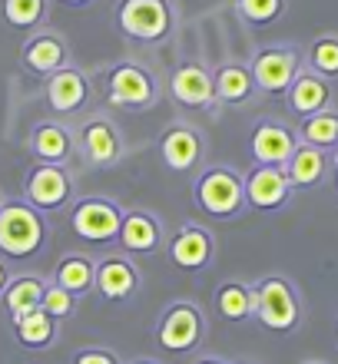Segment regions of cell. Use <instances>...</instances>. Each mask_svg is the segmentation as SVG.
Listing matches in <instances>:
<instances>
[{
	"mask_svg": "<svg viewBox=\"0 0 338 364\" xmlns=\"http://www.w3.org/2000/svg\"><path fill=\"white\" fill-rule=\"evenodd\" d=\"M213 305L216 315L229 325L255 321V288H252V282H242V278H226L223 285L216 288Z\"/></svg>",
	"mask_w": 338,
	"mask_h": 364,
	"instance_id": "cell-24",
	"label": "cell"
},
{
	"mask_svg": "<svg viewBox=\"0 0 338 364\" xmlns=\"http://www.w3.org/2000/svg\"><path fill=\"white\" fill-rule=\"evenodd\" d=\"M77 305H80L77 295H70L67 288L53 285V282L47 278V291H43V301H40V308H43L50 318H57V321H67V318L77 315Z\"/></svg>",
	"mask_w": 338,
	"mask_h": 364,
	"instance_id": "cell-32",
	"label": "cell"
},
{
	"mask_svg": "<svg viewBox=\"0 0 338 364\" xmlns=\"http://www.w3.org/2000/svg\"><path fill=\"white\" fill-rule=\"evenodd\" d=\"M213 83H216V100L223 106H245L252 96H259L252 67L245 60H223L213 70Z\"/></svg>",
	"mask_w": 338,
	"mask_h": 364,
	"instance_id": "cell-23",
	"label": "cell"
},
{
	"mask_svg": "<svg viewBox=\"0 0 338 364\" xmlns=\"http://www.w3.org/2000/svg\"><path fill=\"white\" fill-rule=\"evenodd\" d=\"M166 96L183 109H213L219 106L216 100V83L213 70L206 67L203 60H183L169 70L166 77Z\"/></svg>",
	"mask_w": 338,
	"mask_h": 364,
	"instance_id": "cell-13",
	"label": "cell"
},
{
	"mask_svg": "<svg viewBox=\"0 0 338 364\" xmlns=\"http://www.w3.org/2000/svg\"><path fill=\"white\" fill-rule=\"evenodd\" d=\"M332 103H335L332 80L319 77V73H315V70H309V67H302L299 77L292 80V87L285 90V106H289L299 119L322 113V109H329Z\"/></svg>",
	"mask_w": 338,
	"mask_h": 364,
	"instance_id": "cell-21",
	"label": "cell"
},
{
	"mask_svg": "<svg viewBox=\"0 0 338 364\" xmlns=\"http://www.w3.org/2000/svg\"><path fill=\"white\" fill-rule=\"evenodd\" d=\"M242 179H245V205L252 212H282L295 196L282 166H252Z\"/></svg>",
	"mask_w": 338,
	"mask_h": 364,
	"instance_id": "cell-20",
	"label": "cell"
},
{
	"mask_svg": "<svg viewBox=\"0 0 338 364\" xmlns=\"http://www.w3.org/2000/svg\"><path fill=\"white\" fill-rule=\"evenodd\" d=\"M335 189H338V176H335Z\"/></svg>",
	"mask_w": 338,
	"mask_h": 364,
	"instance_id": "cell-42",
	"label": "cell"
},
{
	"mask_svg": "<svg viewBox=\"0 0 338 364\" xmlns=\"http://www.w3.org/2000/svg\"><path fill=\"white\" fill-rule=\"evenodd\" d=\"M10 278H14V272H10V265L4 262V255H0V295H4V288L10 285Z\"/></svg>",
	"mask_w": 338,
	"mask_h": 364,
	"instance_id": "cell-34",
	"label": "cell"
},
{
	"mask_svg": "<svg viewBox=\"0 0 338 364\" xmlns=\"http://www.w3.org/2000/svg\"><path fill=\"white\" fill-rule=\"evenodd\" d=\"M10 331L17 338L20 348L27 351H47V348L57 345L60 338V321L50 318L43 308H33L27 315H14L10 318Z\"/></svg>",
	"mask_w": 338,
	"mask_h": 364,
	"instance_id": "cell-25",
	"label": "cell"
},
{
	"mask_svg": "<svg viewBox=\"0 0 338 364\" xmlns=\"http://www.w3.org/2000/svg\"><path fill=\"white\" fill-rule=\"evenodd\" d=\"M249 67L252 77H255V90L262 96H285L292 80L299 77V70L305 67V50L299 43H289V40L265 43V47L255 50Z\"/></svg>",
	"mask_w": 338,
	"mask_h": 364,
	"instance_id": "cell-7",
	"label": "cell"
},
{
	"mask_svg": "<svg viewBox=\"0 0 338 364\" xmlns=\"http://www.w3.org/2000/svg\"><path fill=\"white\" fill-rule=\"evenodd\" d=\"M295 133H299V143L319 146V149L332 153L338 146V109L329 106V109H322V113H315V116H305V119L295 126Z\"/></svg>",
	"mask_w": 338,
	"mask_h": 364,
	"instance_id": "cell-29",
	"label": "cell"
},
{
	"mask_svg": "<svg viewBox=\"0 0 338 364\" xmlns=\"http://www.w3.org/2000/svg\"><path fill=\"white\" fill-rule=\"evenodd\" d=\"M332 335H335V345H338V315H335V321H332Z\"/></svg>",
	"mask_w": 338,
	"mask_h": 364,
	"instance_id": "cell-40",
	"label": "cell"
},
{
	"mask_svg": "<svg viewBox=\"0 0 338 364\" xmlns=\"http://www.w3.org/2000/svg\"><path fill=\"white\" fill-rule=\"evenodd\" d=\"M196 364H229L226 358H219V355H206V358H199Z\"/></svg>",
	"mask_w": 338,
	"mask_h": 364,
	"instance_id": "cell-36",
	"label": "cell"
},
{
	"mask_svg": "<svg viewBox=\"0 0 338 364\" xmlns=\"http://www.w3.org/2000/svg\"><path fill=\"white\" fill-rule=\"evenodd\" d=\"M282 169H285V176H289V182H292V189L295 192L319 189L332 173V153H325V149H319V146L299 143L295 146V153L289 156V163L282 166Z\"/></svg>",
	"mask_w": 338,
	"mask_h": 364,
	"instance_id": "cell-22",
	"label": "cell"
},
{
	"mask_svg": "<svg viewBox=\"0 0 338 364\" xmlns=\"http://www.w3.org/2000/svg\"><path fill=\"white\" fill-rule=\"evenodd\" d=\"M163 252H166V259L173 262V269L199 275L216 259V235H213V229H206L203 222H183L166 239Z\"/></svg>",
	"mask_w": 338,
	"mask_h": 364,
	"instance_id": "cell-11",
	"label": "cell"
},
{
	"mask_svg": "<svg viewBox=\"0 0 338 364\" xmlns=\"http://www.w3.org/2000/svg\"><path fill=\"white\" fill-rule=\"evenodd\" d=\"M299 146L295 126L279 116H262L249 129V156L255 166H285Z\"/></svg>",
	"mask_w": 338,
	"mask_h": 364,
	"instance_id": "cell-15",
	"label": "cell"
},
{
	"mask_svg": "<svg viewBox=\"0 0 338 364\" xmlns=\"http://www.w3.org/2000/svg\"><path fill=\"white\" fill-rule=\"evenodd\" d=\"M0 17L7 20V27L33 33V30L47 27L50 0H0Z\"/></svg>",
	"mask_w": 338,
	"mask_h": 364,
	"instance_id": "cell-28",
	"label": "cell"
},
{
	"mask_svg": "<svg viewBox=\"0 0 338 364\" xmlns=\"http://www.w3.org/2000/svg\"><path fill=\"white\" fill-rule=\"evenodd\" d=\"M50 222L27 199L0 202V255L4 259H37L47 249Z\"/></svg>",
	"mask_w": 338,
	"mask_h": 364,
	"instance_id": "cell-4",
	"label": "cell"
},
{
	"mask_svg": "<svg viewBox=\"0 0 338 364\" xmlns=\"http://www.w3.org/2000/svg\"><path fill=\"white\" fill-rule=\"evenodd\" d=\"M43 100L53 113L60 116H73L80 109H87L90 100H93V83H90V73L80 70L77 63L57 70L43 80Z\"/></svg>",
	"mask_w": 338,
	"mask_h": 364,
	"instance_id": "cell-19",
	"label": "cell"
},
{
	"mask_svg": "<svg viewBox=\"0 0 338 364\" xmlns=\"http://www.w3.org/2000/svg\"><path fill=\"white\" fill-rule=\"evenodd\" d=\"M70 364H123V361H120V355L110 351V348L87 345V348H80L77 355H73V361Z\"/></svg>",
	"mask_w": 338,
	"mask_h": 364,
	"instance_id": "cell-33",
	"label": "cell"
},
{
	"mask_svg": "<svg viewBox=\"0 0 338 364\" xmlns=\"http://www.w3.org/2000/svg\"><path fill=\"white\" fill-rule=\"evenodd\" d=\"M159 156H163L166 169H173L179 176H193L203 169L206 163V136L199 126L186 123V119H173L159 133Z\"/></svg>",
	"mask_w": 338,
	"mask_h": 364,
	"instance_id": "cell-12",
	"label": "cell"
},
{
	"mask_svg": "<svg viewBox=\"0 0 338 364\" xmlns=\"http://www.w3.org/2000/svg\"><path fill=\"white\" fill-rule=\"evenodd\" d=\"M77 149L90 169H116L126 156V136L113 116L90 113L77 126Z\"/></svg>",
	"mask_w": 338,
	"mask_h": 364,
	"instance_id": "cell-8",
	"label": "cell"
},
{
	"mask_svg": "<svg viewBox=\"0 0 338 364\" xmlns=\"http://www.w3.org/2000/svg\"><path fill=\"white\" fill-rule=\"evenodd\" d=\"M299 364H329V361H322V358H305V361H299Z\"/></svg>",
	"mask_w": 338,
	"mask_h": 364,
	"instance_id": "cell-39",
	"label": "cell"
},
{
	"mask_svg": "<svg viewBox=\"0 0 338 364\" xmlns=\"http://www.w3.org/2000/svg\"><path fill=\"white\" fill-rule=\"evenodd\" d=\"M50 282L60 288H67L70 295L87 298L90 291H93V282H97V259L87 255V252H63Z\"/></svg>",
	"mask_w": 338,
	"mask_h": 364,
	"instance_id": "cell-26",
	"label": "cell"
},
{
	"mask_svg": "<svg viewBox=\"0 0 338 364\" xmlns=\"http://www.w3.org/2000/svg\"><path fill=\"white\" fill-rule=\"evenodd\" d=\"M206 331H209V321H206V311L189 298H179V301H169V305L159 311V321H156L153 335L156 345L163 348L166 355H193L199 351L206 341Z\"/></svg>",
	"mask_w": 338,
	"mask_h": 364,
	"instance_id": "cell-6",
	"label": "cell"
},
{
	"mask_svg": "<svg viewBox=\"0 0 338 364\" xmlns=\"http://www.w3.org/2000/svg\"><path fill=\"white\" fill-rule=\"evenodd\" d=\"M27 153L33 156V163L70 166L80 156L77 126L60 123V119H40L27 133Z\"/></svg>",
	"mask_w": 338,
	"mask_h": 364,
	"instance_id": "cell-18",
	"label": "cell"
},
{
	"mask_svg": "<svg viewBox=\"0 0 338 364\" xmlns=\"http://www.w3.org/2000/svg\"><path fill=\"white\" fill-rule=\"evenodd\" d=\"M23 199L43 215L67 212L77 202V179L70 173V166L33 163L27 169V176H23Z\"/></svg>",
	"mask_w": 338,
	"mask_h": 364,
	"instance_id": "cell-9",
	"label": "cell"
},
{
	"mask_svg": "<svg viewBox=\"0 0 338 364\" xmlns=\"http://www.w3.org/2000/svg\"><path fill=\"white\" fill-rule=\"evenodd\" d=\"M139 285H143V272L133 262V255L126 252H107L103 259H97V282H93V291H97L103 301L110 305H126L139 295Z\"/></svg>",
	"mask_w": 338,
	"mask_h": 364,
	"instance_id": "cell-14",
	"label": "cell"
},
{
	"mask_svg": "<svg viewBox=\"0 0 338 364\" xmlns=\"http://www.w3.org/2000/svg\"><path fill=\"white\" fill-rule=\"evenodd\" d=\"M166 222L149 209H126L123 212V225L116 235L120 252L133 255V259H146V255H159L166 249Z\"/></svg>",
	"mask_w": 338,
	"mask_h": 364,
	"instance_id": "cell-17",
	"label": "cell"
},
{
	"mask_svg": "<svg viewBox=\"0 0 338 364\" xmlns=\"http://www.w3.org/2000/svg\"><path fill=\"white\" fill-rule=\"evenodd\" d=\"M305 67L335 83L338 80V33H319V37L312 40L309 47H305Z\"/></svg>",
	"mask_w": 338,
	"mask_h": 364,
	"instance_id": "cell-30",
	"label": "cell"
},
{
	"mask_svg": "<svg viewBox=\"0 0 338 364\" xmlns=\"http://www.w3.org/2000/svg\"><path fill=\"white\" fill-rule=\"evenodd\" d=\"M133 364H159V361H156V358H136Z\"/></svg>",
	"mask_w": 338,
	"mask_h": 364,
	"instance_id": "cell-38",
	"label": "cell"
},
{
	"mask_svg": "<svg viewBox=\"0 0 338 364\" xmlns=\"http://www.w3.org/2000/svg\"><path fill=\"white\" fill-rule=\"evenodd\" d=\"M43 291H47V278L37 275V272H20V275L10 278V285L4 288L0 295V305L10 318L14 315H27L33 308H40L43 301Z\"/></svg>",
	"mask_w": 338,
	"mask_h": 364,
	"instance_id": "cell-27",
	"label": "cell"
},
{
	"mask_svg": "<svg viewBox=\"0 0 338 364\" xmlns=\"http://www.w3.org/2000/svg\"><path fill=\"white\" fill-rule=\"evenodd\" d=\"M103 93L113 109L123 113H146L159 103V96L166 93V83L156 77V70L143 60L123 57L110 63L107 77H103Z\"/></svg>",
	"mask_w": 338,
	"mask_h": 364,
	"instance_id": "cell-2",
	"label": "cell"
},
{
	"mask_svg": "<svg viewBox=\"0 0 338 364\" xmlns=\"http://www.w3.org/2000/svg\"><path fill=\"white\" fill-rule=\"evenodd\" d=\"M193 202L196 209L206 212L209 219L232 222L242 212H249L245 205V179H242L232 166L213 163L203 166L193 179Z\"/></svg>",
	"mask_w": 338,
	"mask_h": 364,
	"instance_id": "cell-5",
	"label": "cell"
},
{
	"mask_svg": "<svg viewBox=\"0 0 338 364\" xmlns=\"http://www.w3.org/2000/svg\"><path fill=\"white\" fill-rule=\"evenodd\" d=\"M255 288V321L272 335H295L305 325V298L289 275H262Z\"/></svg>",
	"mask_w": 338,
	"mask_h": 364,
	"instance_id": "cell-3",
	"label": "cell"
},
{
	"mask_svg": "<svg viewBox=\"0 0 338 364\" xmlns=\"http://www.w3.org/2000/svg\"><path fill=\"white\" fill-rule=\"evenodd\" d=\"M60 7H70V10H87V7H93L97 0H57Z\"/></svg>",
	"mask_w": 338,
	"mask_h": 364,
	"instance_id": "cell-35",
	"label": "cell"
},
{
	"mask_svg": "<svg viewBox=\"0 0 338 364\" xmlns=\"http://www.w3.org/2000/svg\"><path fill=\"white\" fill-rule=\"evenodd\" d=\"M332 169H335V173H338V146H335V149H332Z\"/></svg>",
	"mask_w": 338,
	"mask_h": 364,
	"instance_id": "cell-37",
	"label": "cell"
},
{
	"mask_svg": "<svg viewBox=\"0 0 338 364\" xmlns=\"http://www.w3.org/2000/svg\"><path fill=\"white\" fill-rule=\"evenodd\" d=\"M229 364H255V361H229Z\"/></svg>",
	"mask_w": 338,
	"mask_h": 364,
	"instance_id": "cell-41",
	"label": "cell"
},
{
	"mask_svg": "<svg viewBox=\"0 0 338 364\" xmlns=\"http://www.w3.org/2000/svg\"><path fill=\"white\" fill-rule=\"evenodd\" d=\"M113 23L136 47H163L179 27L176 0H116Z\"/></svg>",
	"mask_w": 338,
	"mask_h": 364,
	"instance_id": "cell-1",
	"label": "cell"
},
{
	"mask_svg": "<svg viewBox=\"0 0 338 364\" xmlns=\"http://www.w3.org/2000/svg\"><path fill=\"white\" fill-rule=\"evenodd\" d=\"M0 202H4V199H0Z\"/></svg>",
	"mask_w": 338,
	"mask_h": 364,
	"instance_id": "cell-43",
	"label": "cell"
},
{
	"mask_svg": "<svg viewBox=\"0 0 338 364\" xmlns=\"http://www.w3.org/2000/svg\"><path fill=\"white\" fill-rule=\"evenodd\" d=\"M232 7H236L242 23H249V27H269V23L285 17L289 0H236Z\"/></svg>",
	"mask_w": 338,
	"mask_h": 364,
	"instance_id": "cell-31",
	"label": "cell"
},
{
	"mask_svg": "<svg viewBox=\"0 0 338 364\" xmlns=\"http://www.w3.org/2000/svg\"><path fill=\"white\" fill-rule=\"evenodd\" d=\"M123 212V205L110 199V196H80L70 205V225L83 242L107 245V242H116V235H120Z\"/></svg>",
	"mask_w": 338,
	"mask_h": 364,
	"instance_id": "cell-10",
	"label": "cell"
},
{
	"mask_svg": "<svg viewBox=\"0 0 338 364\" xmlns=\"http://www.w3.org/2000/svg\"><path fill=\"white\" fill-rule=\"evenodd\" d=\"M73 53H70V40L53 27H40L33 33H27V40L20 43V67L33 73V77L47 80L50 73L70 67Z\"/></svg>",
	"mask_w": 338,
	"mask_h": 364,
	"instance_id": "cell-16",
	"label": "cell"
}]
</instances>
